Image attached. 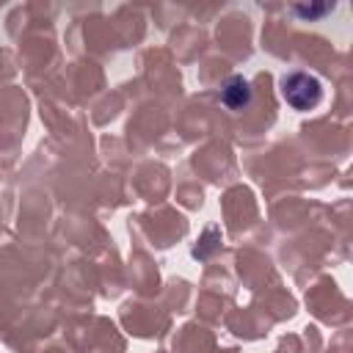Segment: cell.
Listing matches in <instances>:
<instances>
[{"instance_id":"cell-1","label":"cell","mask_w":353,"mask_h":353,"mask_svg":"<svg viewBox=\"0 0 353 353\" xmlns=\"http://www.w3.org/2000/svg\"><path fill=\"white\" fill-rule=\"evenodd\" d=\"M281 97L287 99L290 108L295 110H309L320 102L323 97V88H320V80L306 74V72H290L284 80H281Z\"/></svg>"},{"instance_id":"cell-2","label":"cell","mask_w":353,"mask_h":353,"mask_svg":"<svg viewBox=\"0 0 353 353\" xmlns=\"http://www.w3.org/2000/svg\"><path fill=\"white\" fill-rule=\"evenodd\" d=\"M221 102L229 108V110H243L248 102H251V85L245 77L234 74L226 80V85L221 88Z\"/></svg>"}]
</instances>
